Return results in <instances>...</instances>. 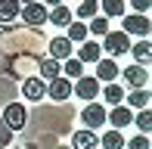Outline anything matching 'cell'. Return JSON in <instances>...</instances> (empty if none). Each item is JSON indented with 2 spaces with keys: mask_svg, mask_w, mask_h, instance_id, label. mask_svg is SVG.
I'll use <instances>...</instances> for the list:
<instances>
[{
  "mask_svg": "<svg viewBox=\"0 0 152 149\" xmlns=\"http://www.w3.org/2000/svg\"><path fill=\"white\" fill-rule=\"evenodd\" d=\"M124 149H152V146H149V137H134L130 143H124Z\"/></svg>",
  "mask_w": 152,
  "mask_h": 149,
  "instance_id": "cell-28",
  "label": "cell"
},
{
  "mask_svg": "<svg viewBox=\"0 0 152 149\" xmlns=\"http://www.w3.org/2000/svg\"><path fill=\"white\" fill-rule=\"evenodd\" d=\"M19 9H22L19 0H0V22H3V25L16 22V19H19Z\"/></svg>",
  "mask_w": 152,
  "mask_h": 149,
  "instance_id": "cell-18",
  "label": "cell"
},
{
  "mask_svg": "<svg viewBox=\"0 0 152 149\" xmlns=\"http://www.w3.org/2000/svg\"><path fill=\"white\" fill-rule=\"evenodd\" d=\"M99 50H106L109 59H115V56H121V53L130 50V37L124 34V31H109V34L102 37V47H99Z\"/></svg>",
  "mask_w": 152,
  "mask_h": 149,
  "instance_id": "cell-2",
  "label": "cell"
},
{
  "mask_svg": "<svg viewBox=\"0 0 152 149\" xmlns=\"http://www.w3.org/2000/svg\"><path fill=\"white\" fill-rule=\"evenodd\" d=\"M118 74H121L118 62L106 56V59H99V62H96V74H93V78L99 81V84H102V81H106V84H115V78H118Z\"/></svg>",
  "mask_w": 152,
  "mask_h": 149,
  "instance_id": "cell-9",
  "label": "cell"
},
{
  "mask_svg": "<svg viewBox=\"0 0 152 149\" xmlns=\"http://www.w3.org/2000/svg\"><path fill=\"white\" fill-rule=\"evenodd\" d=\"M19 16H22L25 25H31V28H40V25H47V6L44 3H28L19 9Z\"/></svg>",
  "mask_w": 152,
  "mask_h": 149,
  "instance_id": "cell-6",
  "label": "cell"
},
{
  "mask_svg": "<svg viewBox=\"0 0 152 149\" xmlns=\"http://www.w3.org/2000/svg\"><path fill=\"white\" fill-rule=\"evenodd\" d=\"M22 96H25V99H31V103H37V99H44V96H47V84L37 78V74H28V78L22 81Z\"/></svg>",
  "mask_w": 152,
  "mask_h": 149,
  "instance_id": "cell-8",
  "label": "cell"
},
{
  "mask_svg": "<svg viewBox=\"0 0 152 149\" xmlns=\"http://www.w3.org/2000/svg\"><path fill=\"white\" fill-rule=\"evenodd\" d=\"M47 50H50V59H56V62L72 59V44H68L65 37H53L50 44H47Z\"/></svg>",
  "mask_w": 152,
  "mask_h": 149,
  "instance_id": "cell-12",
  "label": "cell"
},
{
  "mask_svg": "<svg viewBox=\"0 0 152 149\" xmlns=\"http://www.w3.org/2000/svg\"><path fill=\"white\" fill-rule=\"evenodd\" d=\"M59 74H62V65L56 62V59H50V56H44V59H40V62H37V78L40 81H53V78H59Z\"/></svg>",
  "mask_w": 152,
  "mask_h": 149,
  "instance_id": "cell-15",
  "label": "cell"
},
{
  "mask_svg": "<svg viewBox=\"0 0 152 149\" xmlns=\"http://www.w3.org/2000/svg\"><path fill=\"white\" fill-rule=\"evenodd\" d=\"M102 16H106V19L124 16V0H102Z\"/></svg>",
  "mask_w": 152,
  "mask_h": 149,
  "instance_id": "cell-24",
  "label": "cell"
},
{
  "mask_svg": "<svg viewBox=\"0 0 152 149\" xmlns=\"http://www.w3.org/2000/svg\"><path fill=\"white\" fill-rule=\"evenodd\" d=\"M124 34H137V37H140V40H146L149 37V31H152V22H149V19L146 16H137V12H134V16H124Z\"/></svg>",
  "mask_w": 152,
  "mask_h": 149,
  "instance_id": "cell-5",
  "label": "cell"
},
{
  "mask_svg": "<svg viewBox=\"0 0 152 149\" xmlns=\"http://www.w3.org/2000/svg\"><path fill=\"white\" fill-rule=\"evenodd\" d=\"M40 3H44V6H59L62 0H40Z\"/></svg>",
  "mask_w": 152,
  "mask_h": 149,
  "instance_id": "cell-31",
  "label": "cell"
},
{
  "mask_svg": "<svg viewBox=\"0 0 152 149\" xmlns=\"http://www.w3.org/2000/svg\"><path fill=\"white\" fill-rule=\"evenodd\" d=\"M81 121H84V131H93L96 134V127L99 124H106V106L102 103H87L84 109H81Z\"/></svg>",
  "mask_w": 152,
  "mask_h": 149,
  "instance_id": "cell-3",
  "label": "cell"
},
{
  "mask_svg": "<svg viewBox=\"0 0 152 149\" xmlns=\"http://www.w3.org/2000/svg\"><path fill=\"white\" fill-rule=\"evenodd\" d=\"M121 74H124V81H127L134 90H146V78H149L146 69H140V65H127Z\"/></svg>",
  "mask_w": 152,
  "mask_h": 149,
  "instance_id": "cell-14",
  "label": "cell"
},
{
  "mask_svg": "<svg viewBox=\"0 0 152 149\" xmlns=\"http://www.w3.org/2000/svg\"><path fill=\"white\" fill-rule=\"evenodd\" d=\"M47 96H50L53 103H65V99L72 96V81L62 78V74H59V78H53L50 84H47Z\"/></svg>",
  "mask_w": 152,
  "mask_h": 149,
  "instance_id": "cell-7",
  "label": "cell"
},
{
  "mask_svg": "<svg viewBox=\"0 0 152 149\" xmlns=\"http://www.w3.org/2000/svg\"><path fill=\"white\" fill-rule=\"evenodd\" d=\"M130 6L137 9V16H146V9L152 6V0H130Z\"/></svg>",
  "mask_w": 152,
  "mask_h": 149,
  "instance_id": "cell-29",
  "label": "cell"
},
{
  "mask_svg": "<svg viewBox=\"0 0 152 149\" xmlns=\"http://www.w3.org/2000/svg\"><path fill=\"white\" fill-rule=\"evenodd\" d=\"M106 121L112 124V131H121L124 124H134V112L121 103V106H115L112 112H106Z\"/></svg>",
  "mask_w": 152,
  "mask_h": 149,
  "instance_id": "cell-10",
  "label": "cell"
},
{
  "mask_svg": "<svg viewBox=\"0 0 152 149\" xmlns=\"http://www.w3.org/2000/svg\"><path fill=\"white\" fill-rule=\"evenodd\" d=\"M75 59H78L81 65H84V62H99V59H102V50H99L96 40H84V44L78 47V56H75Z\"/></svg>",
  "mask_w": 152,
  "mask_h": 149,
  "instance_id": "cell-11",
  "label": "cell"
},
{
  "mask_svg": "<svg viewBox=\"0 0 152 149\" xmlns=\"http://www.w3.org/2000/svg\"><path fill=\"white\" fill-rule=\"evenodd\" d=\"M10 140H12V134L6 131V124L0 121V149H6V146H10Z\"/></svg>",
  "mask_w": 152,
  "mask_h": 149,
  "instance_id": "cell-30",
  "label": "cell"
},
{
  "mask_svg": "<svg viewBox=\"0 0 152 149\" xmlns=\"http://www.w3.org/2000/svg\"><path fill=\"white\" fill-rule=\"evenodd\" d=\"M130 53H134V59H137V65H140V69H146V65L152 62V44H149V40L134 44V47H130Z\"/></svg>",
  "mask_w": 152,
  "mask_h": 149,
  "instance_id": "cell-17",
  "label": "cell"
},
{
  "mask_svg": "<svg viewBox=\"0 0 152 149\" xmlns=\"http://www.w3.org/2000/svg\"><path fill=\"white\" fill-rule=\"evenodd\" d=\"M134 121H137V127H140V137H146V134L152 131V112H149V109H143Z\"/></svg>",
  "mask_w": 152,
  "mask_h": 149,
  "instance_id": "cell-27",
  "label": "cell"
},
{
  "mask_svg": "<svg viewBox=\"0 0 152 149\" xmlns=\"http://www.w3.org/2000/svg\"><path fill=\"white\" fill-rule=\"evenodd\" d=\"M72 149H99V137L93 131H75L72 134Z\"/></svg>",
  "mask_w": 152,
  "mask_h": 149,
  "instance_id": "cell-13",
  "label": "cell"
},
{
  "mask_svg": "<svg viewBox=\"0 0 152 149\" xmlns=\"http://www.w3.org/2000/svg\"><path fill=\"white\" fill-rule=\"evenodd\" d=\"M47 22H53V25H62V28H68V25H72V9H68L65 3L53 6V9H47Z\"/></svg>",
  "mask_w": 152,
  "mask_h": 149,
  "instance_id": "cell-16",
  "label": "cell"
},
{
  "mask_svg": "<svg viewBox=\"0 0 152 149\" xmlns=\"http://www.w3.org/2000/svg\"><path fill=\"white\" fill-rule=\"evenodd\" d=\"M65 74H68V78H81V74H84V65H81L75 56L65 59V65H62V78H65Z\"/></svg>",
  "mask_w": 152,
  "mask_h": 149,
  "instance_id": "cell-26",
  "label": "cell"
},
{
  "mask_svg": "<svg viewBox=\"0 0 152 149\" xmlns=\"http://www.w3.org/2000/svg\"><path fill=\"white\" fill-rule=\"evenodd\" d=\"M68 44H84L87 40V25H81V22H72L68 25V34H65Z\"/></svg>",
  "mask_w": 152,
  "mask_h": 149,
  "instance_id": "cell-23",
  "label": "cell"
},
{
  "mask_svg": "<svg viewBox=\"0 0 152 149\" xmlns=\"http://www.w3.org/2000/svg\"><path fill=\"white\" fill-rule=\"evenodd\" d=\"M0 121L6 124V131H22L25 124H28V109H25L22 103H6L3 112H0Z\"/></svg>",
  "mask_w": 152,
  "mask_h": 149,
  "instance_id": "cell-1",
  "label": "cell"
},
{
  "mask_svg": "<svg viewBox=\"0 0 152 149\" xmlns=\"http://www.w3.org/2000/svg\"><path fill=\"white\" fill-rule=\"evenodd\" d=\"M102 99H106L112 109H115V106H121V103H124V87H121V84H106V90H102Z\"/></svg>",
  "mask_w": 152,
  "mask_h": 149,
  "instance_id": "cell-20",
  "label": "cell"
},
{
  "mask_svg": "<svg viewBox=\"0 0 152 149\" xmlns=\"http://www.w3.org/2000/svg\"><path fill=\"white\" fill-rule=\"evenodd\" d=\"M72 93H78V99H87V103H93V99L99 96V81H96L93 74H81L78 84H72Z\"/></svg>",
  "mask_w": 152,
  "mask_h": 149,
  "instance_id": "cell-4",
  "label": "cell"
},
{
  "mask_svg": "<svg viewBox=\"0 0 152 149\" xmlns=\"http://www.w3.org/2000/svg\"><path fill=\"white\" fill-rule=\"evenodd\" d=\"M149 99H152L149 90H134V93H127V109L130 112H134V109L143 112V109H149Z\"/></svg>",
  "mask_w": 152,
  "mask_h": 149,
  "instance_id": "cell-19",
  "label": "cell"
},
{
  "mask_svg": "<svg viewBox=\"0 0 152 149\" xmlns=\"http://www.w3.org/2000/svg\"><path fill=\"white\" fill-rule=\"evenodd\" d=\"M87 34L106 37V34H109V19H106V16H93V19H90V25H87Z\"/></svg>",
  "mask_w": 152,
  "mask_h": 149,
  "instance_id": "cell-22",
  "label": "cell"
},
{
  "mask_svg": "<svg viewBox=\"0 0 152 149\" xmlns=\"http://www.w3.org/2000/svg\"><path fill=\"white\" fill-rule=\"evenodd\" d=\"M99 12V0H81L78 6V19H93Z\"/></svg>",
  "mask_w": 152,
  "mask_h": 149,
  "instance_id": "cell-25",
  "label": "cell"
},
{
  "mask_svg": "<svg viewBox=\"0 0 152 149\" xmlns=\"http://www.w3.org/2000/svg\"><path fill=\"white\" fill-rule=\"evenodd\" d=\"M19 3H25V6H28V3H40V0H19Z\"/></svg>",
  "mask_w": 152,
  "mask_h": 149,
  "instance_id": "cell-32",
  "label": "cell"
},
{
  "mask_svg": "<svg viewBox=\"0 0 152 149\" xmlns=\"http://www.w3.org/2000/svg\"><path fill=\"white\" fill-rule=\"evenodd\" d=\"M99 146H102V149H124L121 131H106V134L99 137Z\"/></svg>",
  "mask_w": 152,
  "mask_h": 149,
  "instance_id": "cell-21",
  "label": "cell"
}]
</instances>
